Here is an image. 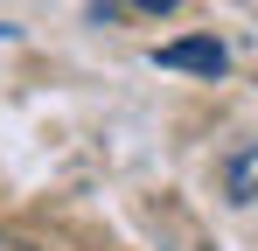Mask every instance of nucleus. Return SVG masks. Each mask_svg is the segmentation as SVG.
<instances>
[{"label":"nucleus","mask_w":258,"mask_h":251,"mask_svg":"<svg viewBox=\"0 0 258 251\" xmlns=\"http://www.w3.org/2000/svg\"><path fill=\"white\" fill-rule=\"evenodd\" d=\"M133 7H147V14H168V7H181V0H133Z\"/></svg>","instance_id":"obj_3"},{"label":"nucleus","mask_w":258,"mask_h":251,"mask_svg":"<svg viewBox=\"0 0 258 251\" xmlns=\"http://www.w3.org/2000/svg\"><path fill=\"white\" fill-rule=\"evenodd\" d=\"M154 63H161V70L223 77V63H230V56H223V42H216V35H181V42H161V49H154Z\"/></svg>","instance_id":"obj_1"},{"label":"nucleus","mask_w":258,"mask_h":251,"mask_svg":"<svg viewBox=\"0 0 258 251\" xmlns=\"http://www.w3.org/2000/svg\"><path fill=\"white\" fill-rule=\"evenodd\" d=\"M223 189H230V203H258V147H237L223 161Z\"/></svg>","instance_id":"obj_2"},{"label":"nucleus","mask_w":258,"mask_h":251,"mask_svg":"<svg viewBox=\"0 0 258 251\" xmlns=\"http://www.w3.org/2000/svg\"><path fill=\"white\" fill-rule=\"evenodd\" d=\"M0 251H28V244H21V237H7V230H0Z\"/></svg>","instance_id":"obj_4"}]
</instances>
